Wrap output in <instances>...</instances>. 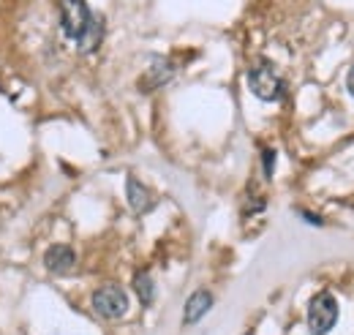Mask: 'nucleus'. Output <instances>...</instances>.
Instances as JSON below:
<instances>
[{"instance_id": "7", "label": "nucleus", "mask_w": 354, "mask_h": 335, "mask_svg": "<svg viewBox=\"0 0 354 335\" xmlns=\"http://www.w3.org/2000/svg\"><path fill=\"white\" fill-rule=\"evenodd\" d=\"M210 308H213V294L207 292V289H199V292H194L188 297L185 311H183V322L185 325H196Z\"/></svg>"}, {"instance_id": "1", "label": "nucleus", "mask_w": 354, "mask_h": 335, "mask_svg": "<svg viewBox=\"0 0 354 335\" xmlns=\"http://www.w3.org/2000/svg\"><path fill=\"white\" fill-rule=\"evenodd\" d=\"M60 28L80 52H95L104 39V17L90 11L88 0H60Z\"/></svg>"}, {"instance_id": "13", "label": "nucleus", "mask_w": 354, "mask_h": 335, "mask_svg": "<svg viewBox=\"0 0 354 335\" xmlns=\"http://www.w3.org/2000/svg\"><path fill=\"white\" fill-rule=\"evenodd\" d=\"M248 335H251V333H248Z\"/></svg>"}, {"instance_id": "6", "label": "nucleus", "mask_w": 354, "mask_h": 335, "mask_svg": "<svg viewBox=\"0 0 354 335\" xmlns=\"http://www.w3.org/2000/svg\"><path fill=\"white\" fill-rule=\"evenodd\" d=\"M126 197H129V205H131V210L136 212V215H142V212L153 210V205H156L153 191H150L145 183H139L133 174L126 180Z\"/></svg>"}, {"instance_id": "9", "label": "nucleus", "mask_w": 354, "mask_h": 335, "mask_svg": "<svg viewBox=\"0 0 354 335\" xmlns=\"http://www.w3.org/2000/svg\"><path fill=\"white\" fill-rule=\"evenodd\" d=\"M133 292L139 294L142 305H153V300H156V284H153L150 273H136L133 275Z\"/></svg>"}, {"instance_id": "8", "label": "nucleus", "mask_w": 354, "mask_h": 335, "mask_svg": "<svg viewBox=\"0 0 354 335\" xmlns=\"http://www.w3.org/2000/svg\"><path fill=\"white\" fill-rule=\"evenodd\" d=\"M175 74V66L169 63V60H164V57H156L153 60V66H150V71H147V77L145 80H139V90H156L158 84H164L169 77Z\"/></svg>"}, {"instance_id": "12", "label": "nucleus", "mask_w": 354, "mask_h": 335, "mask_svg": "<svg viewBox=\"0 0 354 335\" xmlns=\"http://www.w3.org/2000/svg\"><path fill=\"white\" fill-rule=\"evenodd\" d=\"M346 87H349V93H352V98H354V66L349 69V77H346Z\"/></svg>"}, {"instance_id": "10", "label": "nucleus", "mask_w": 354, "mask_h": 335, "mask_svg": "<svg viewBox=\"0 0 354 335\" xmlns=\"http://www.w3.org/2000/svg\"><path fill=\"white\" fill-rule=\"evenodd\" d=\"M262 159H265V177H272V169H275V150L265 147Z\"/></svg>"}, {"instance_id": "5", "label": "nucleus", "mask_w": 354, "mask_h": 335, "mask_svg": "<svg viewBox=\"0 0 354 335\" xmlns=\"http://www.w3.org/2000/svg\"><path fill=\"white\" fill-rule=\"evenodd\" d=\"M44 264L49 273H55V275H66V273L74 270V264H77V253H74V248H68V246H63V243L49 246L44 253Z\"/></svg>"}, {"instance_id": "4", "label": "nucleus", "mask_w": 354, "mask_h": 335, "mask_svg": "<svg viewBox=\"0 0 354 335\" xmlns=\"http://www.w3.org/2000/svg\"><path fill=\"white\" fill-rule=\"evenodd\" d=\"M93 311L104 319H120L129 311V294L118 284H106L93 292Z\"/></svg>"}, {"instance_id": "2", "label": "nucleus", "mask_w": 354, "mask_h": 335, "mask_svg": "<svg viewBox=\"0 0 354 335\" xmlns=\"http://www.w3.org/2000/svg\"><path fill=\"white\" fill-rule=\"evenodd\" d=\"M248 87L259 101H278L283 96V80L278 77V71L272 69V63H257L248 71Z\"/></svg>"}, {"instance_id": "11", "label": "nucleus", "mask_w": 354, "mask_h": 335, "mask_svg": "<svg viewBox=\"0 0 354 335\" xmlns=\"http://www.w3.org/2000/svg\"><path fill=\"white\" fill-rule=\"evenodd\" d=\"M303 218H306L308 224H313V226H322V218H319V215H313V212H306V210H303Z\"/></svg>"}, {"instance_id": "3", "label": "nucleus", "mask_w": 354, "mask_h": 335, "mask_svg": "<svg viewBox=\"0 0 354 335\" xmlns=\"http://www.w3.org/2000/svg\"><path fill=\"white\" fill-rule=\"evenodd\" d=\"M338 322V300L330 292H319L308 302L310 335H327Z\"/></svg>"}]
</instances>
